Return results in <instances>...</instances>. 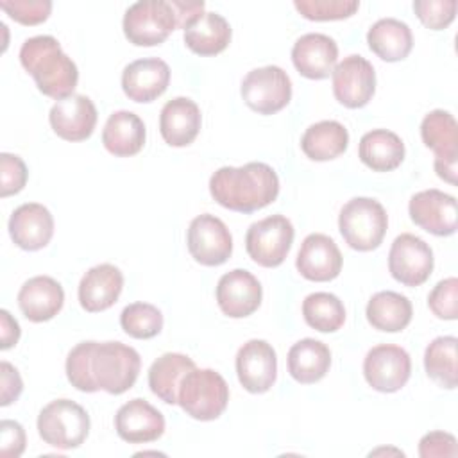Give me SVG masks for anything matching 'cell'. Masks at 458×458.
<instances>
[{
  "label": "cell",
  "instance_id": "obj_8",
  "mask_svg": "<svg viewBox=\"0 0 458 458\" xmlns=\"http://www.w3.org/2000/svg\"><path fill=\"white\" fill-rule=\"evenodd\" d=\"M295 229L283 215H270L250 224L245 234V249L254 263L265 268L279 267L293 243Z\"/></svg>",
  "mask_w": 458,
  "mask_h": 458
},
{
  "label": "cell",
  "instance_id": "obj_44",
  "mask_svg": "<svg viewBox=\"0 0 458 458\" xmlns=\"http://www.w3.org/2000/svg\"><path fill=\"white\" fill-rule=\"evenodd\" d=\"M419 454L420 458H456V438L445 431H429L419 442Z\"/></svg>",
  "mask_w": 458,
  "mask_h": 458
},
{
  "label": "cell",
  "instance_id": "obj_22",
  "mask_svg": "<svg viewBox=\"0 0 458 458\" xmlns=\"http://www.w3.org/2000/svg\"><path fill=\"white\" fill-rule=\"evenodd\" d=\"M11 240L23 250H39L54 236V216L43 204L27 202L18 206L9 218Z\"/></svg>",
  "mask_w": 458,
  "mask_h": 458
},
{
  "label": "cell",
  "instance_id": "obj_10",
  "mask_svg": "<svg viewBox=\"0 0 458 458\" xmlns=\"http://www.w3.org/2000/svg\"><path fill=\"white\" fill-rule=\"evenodd\" d=\"M420 138L435 152V172L449 184H456L458 123L449 111L433 109L420 123Z\"/></svg>",
  "mask_w": 458,
  "mask_h": 458
},
{
  "label": "cell",
  "instance_id": "obj_38",
  "mask_svg": "<svg viewBox=\"0 0 458 458\" xmlns=\"http://www.w3.org/2000/svg\"><path fill=\"white\" fill-rule=\"evenodd\" d=\"M97 342L88 340L77 344L66 356V377L81 392L93 394L97 392V385L91 377V356Z\"/></svg>",
  "mask_w": 458,
  "mask_h": 458
},
{
  "label": "cell",
  "instance_id": "obj_1",
  "mask_svg": "<svg viewBox=\"0 0 458 458\" xmlns=\"http://www.w3.org/2000/svg\"><path fill=\"white\" fill-rule=\"evenodd\" d=\"M209 193L225 209L252 213L277 199L279 177L270 165L259 161L222 166L209 179Z\"/></svg>",
  "mask_w": 458,
  "mask_h": 458
},
{
  "label": "cell",
  "instance_id": "obj_35",
  "mask_svg": "<svg viewBox=\"0 0 458 458\" xmlns=\"http://www.w3.org/2000/svg\"><path fill=\"white\" fill-rule=\"evenodd\" d=\"M456 336H438L429 342L424 352L426 374L442 388L453 390L458 385Z\"/></svg>",
  "mask_w": 458,
  "mask_h": 458
},
{
  "label": "cell",
  "instance_id": "obj_19",
  "mask_svg": "<svg viewBox=\"0 0 458 458\" xmlns=\"http://www.w3.org/2000/svg\"><path fill=\"white\" fill-rule=\"evenodd\" d=\"M48 120L59 138L82 141L91 136L97 125V107L89 97L73 93L52 106Z\"/></svg>",
  "mask_w": 458,
  "mask_h": 458
},
{
  "label": "cell",
  "instance_id": "obj_14",
  "mask_svg": "<svg viewBox=\"0 0 458 458\" xmlns=\"http://www.w3.org/2000/svg\"><path fill=\"white\" fill-rule=\"evenodd\" d=\"M411 374L410 354L392 344L372 347L363 360V376L367 383L383 394L401 390Z\"/></svg>",
  "mask_w": 458,
  "mask_h": 458
},
{
  "label": "cell",
  "instance_id": "obj_42",
  "mask_svg": "<svg viewBox=\"0 0 458 458\" xmlns=\"http://www.w3.org/2000/svg\"><path fill=\"white\" fill-rule=\"evenodd\" d=\"M0 7L21 25L43 23L52 11L50 0H0Z\"/></svg>",
  "mask_w": 458,
  "mask_h": 458
},
{
  "label": "cell",
  "instance_id": "obj_6",
  "mask_svg": "<svg viewBox=\"0 0 458 458\" xmlns=\"http://www.w3.org/2000/svg\"><path fill=\"white\" fill-rule=\"evenodd\" d=\"M88 411L70 399L50 401L38 415V433L45 444L57 449L79 447L89 433Z\"/></svg>",
  "mask_w": 458,
  "mask_h": 458
},
{
  "label": "cell",
  "instance_id": "obj_46",
  "mask_svg": "<svg viewBox=\"0 0 458 458\" xmlns=\"http://www.w3.org/2000/svg\"><path fill=\"white\" fill-rule=\"evenodd\" d=\"M0 404L9 406L14 403L21 390H23V381L16 367H13L9 361L0 363Z\"/></svg>",
  "mask_w": 458,
  "mask_h": 458
},
{
  "label": "cell",
  "instance_id": "obj_28",
  "mask_svg": "<svg viewBox=\"0 0 458 458\" xmlns=\"http://www.w3.org/2000/svg\"><path fill=\"white\" fill-rule=\"evenodd\" d=\"M288 372L301 385L320 381L331 367L329 347L315 338H302L288 351Z\"/></svg>",
  "mask_w": 458,
  "mask_h": 458
},
{
  "label": "cell",
  "instance_id": "obj_17",
  "mask_svg": "<svg viewBox=\"0 0 458 458\" xmlns=\"http://www.w3.org/2000/svg\"><path fill=\"white\" fill-rule=\"evenodd\" d=\"M342 252L333 238L322 233L308 234L297 252L295 267L299 274L315 283H326L338 277L342 270Z\"/></svg>",
  "mask_w": 458,
  "mask_h": 458
},
{
  "label": "cell",
  "instance_id": "obj_32",
  "mask_svg": "<svg viewBox=\"0 0 458 458\" xmlns=\"http://www.w3.org/2000/svg\"><path fill=\"white\" fill-rule=\"evenodd\" d=\"M365 315L374 329L385 333H397L411 322L413 308L406 295L385 290L374 293L369 299Z\"/></svg>",
  "mask_w": 458,
  "mask_h": 458
},
{
  "label": "cell",
  "instance_id": "obj_18",
  "mask_svg": "<svg viewBox=\"0 0 458 458\" xmlns=\"http://www.w3.org/2000/svg\"><path fill=\"white\" fill-rule=\"evenodd\" d=\"M263 290L259 281L243 268L224 274L216 283V302L224 315L243 318L252 315L261 304Z\"/></svg>",
  "mask_w": 458,
  "mask_h": 458
},
{
  "label": "cell",
  "instance_id": "obj_30",
  "mask_svg": "<svg viewBox=\"0 0 458 458\" xmlns=\"http://www.w3.org/2000/svg\"><path fill=\"white\" fill-rule=\"evenodd\" d=\"M358 156L365 166L374 172L395 170L404 159L403 140L386 129H374L361 136Z\"/></svg>",
  "mask_w": 458,
  "mask_h": 458
},
{
  "label": "cell",
  "instance_id": "obj_29",
  "mask_svg": "<svg viewBox=\"0 0 458 458\" xmlns=\"http://www.w3.org/2000/svg\"><path fill=\"white\" fill-rule=\"evenodd\" d=\"M369 48L383 61L395 63L408 57L413 47L411 29L397 18H381L367 32Z\"/></svg>",
  "mask_w": 458,
  "mask_h": 458
},
{
  "label": "cell",
  "instance_id": "obj_37",
  "mask_svg": "<svg viewBox=\"0 0 458 458\" xmlns=\"http://www.w3.org/2000/svg\"><path fill=\"white\" fill-rule=\"evenodd\" d=\"M120 326L131 338L148 340L161 333L163 313L154 304L132 302L122 310Z\"/></svg>",
  "mask_w": 458,
  "mask_h": 458
},
{
  "label": "cell",
  "instance_id": "obj_23",
  "mask_svg": "<svg viewBox=\"0 0 458 458\" xmlns=\"http://www.w3.org/2000/svg\"><path fill=\"white\" fill-rule=\"evenodd\" d=\"M338 47L336 41L320 32H310L301 36L292 48V63L297 72L313 81L329 77L336 66Z\"/></svg>",
  "mask_w": 458,
  "mask_h": 458
},
{
  "label": "cell",
  "instance_id": "obj_26",
  "mask_svg": "<svg viewBox=\"0 0 458 458\" xmlns=\"http://www.w3.org/2000/svg\"><path fill=\"white\" fill-rule=\"evenodd\" d=\"M64 304V290L50 276H34L18 292V306L30 322L54 318Z\"/></svg>",
  "mask_w": 458,
  "mask_h": 458
},
{
  "label": "cell",
  "instance_id": "obj_40",
  "mask_svg": "<svg viewBox=\"0 0 458 458\" xmlns=\"http://www.w3.org/2000/svg\"><path fill=\"white\" fill-rule=\"evenodd\" d=\"M456 0H415L413 11L420 23L431 30L449 27L456 16Z\"/></svg>",
  "mask_w": 458,
  "mask_h": 458
},
{
  "label": "cell",
  "instance_id": "obj_12",
  "mask_svg": "<svg viewBox=\"0 0 458 458\" xmlns=\"http://www.w3.org/2000/svg\"><path fill=\"white\" fill-rule=\"evenodd\" d=\"M388 270L404 286H420L433 272V250L411 233L399 234L388 252Z\"/></svg>",
  "mask_w": 458,
  "mask_h": 458
},
{
  "label": "cell",
  "instance_id": "obj_16",
  "mask_svg": "<svg viewBox=\"0 0 458 458\" xmlns=\"http://www.w3.org/2000/svg\"><path fill=\"white\" fill-rule=\"evenodd\" d=\"M410 218L435 236H451L456 231V199L429 188L415 193L408 204Z\"/></svg>",
  "mask_w": 458,
  "mask_h": 458
},
{
  "label": "cell",
  "instance_id": "obj_5",
  "mask_svg": "<svg viewBox=\"0 0 458 458\" xmlns=\"http://www.w3.org/2000/svg\"><path fill=\"white\" fill-rule=\"evenodd\" d=\"M141 358L122 342H97L91 356V377L98 390L120 395L138 379Z\"/></svg>",
  "mask_w": 458,
  "mask_h": 458
},
{
  "label": "cell",
  "instance_id": "obj_47",
  "mask_svg": "<svg viewBox=\"0 0 458 458\" xmlns=\"http://www.w3.org/2000/svg\"><path fill=\"white\" fill-rule=\"evenodd\" d=\"M175 20H177V29H188L191 23H195L206 11V4L202 0H170Z\"/></svg>",
  "mask_w": 458,
  "mask_h": 458
},
{
  "label": "cell",
  "instance_id": "obj_21",
  "mask_svg": "<svg viewBox=\"0 0 458 458\" xmlns=\"http://www.w3.org/2000/svg\"><path fill=\"white\" fill-rule=\"evenodd\" d=\"M118 437L129 444H147L165 433V417L145 399H131L114 415Z\"/></svg>",
  "mask_w": 458,
  "mask_h": 458
},
{
  "label": "cell",
  "instance_id": "obj_31",
  "mask_svg": "<svg viewBox=\"0 0 458 458\" xmlns=\"http://www.w3.org/2000/svg\"><path fill=\"white\" fill-rule=\"evenodd\" d=\"M195 369V361L181 352L161 354L148 369V386L166 404H177L182 377Z\"/></svg>",
  "mask_w": 458,
  "mask_h": 458
},
{
  "label": "cell",
  "instance_id": "obj_13",
  "mask_svg": "<svg viewBox=\"0 0 458 458\" xmlns=\"http://www.w3.org/2000/svg\"><path fill=\"white\" fill-rule=\"evenodd\" d=\"M335 98L349 107L358 109L370 102L376 91V72L370 61L361 55H347L331 72Z\"/></svg>",
  "mask_w": 458,
  "mask_h": 458
},
{
  "label": "cell",
  "instance_id": "obj_20",
  "mask_svg": "<svg viewBox=\"0 0 458 458\" xmlns=\"http://www.w3.org/2000/svg\"><path fill=\"white\" fill-rule=\"evenodd\" d=\"M170 82V68L159 57L129 63L122 72V89L132 102L148 104L161 97Z\"/></svg>",
  "mask_w": 458,
  "mask_h": 458
},
{
  "label": "cell",
  "instance_id": "obj_34",
  "mask_svg": "<svg viewBox=\"0 0 458 458\" xmlns=\"http://www.w3.org/2000/svg\"><path fill=\"white\" fill-rule=\"evenodd\" d=\"M231 25L218 13H204L184 30L186 47L199 55H216L231 41Z\"/></svg>",
  "mask_w": 458,
  "mask_h": 458
},
{
  "label": "cell",
  "instance_id": "obj_25",
  "mask_svg": "<svg viewBox=\"0 0 458 458\" xmlns=\"http://www.w3.org/2000/svg\"><path fill=\"white\" fill-rule=\"evenodd\" d=\"M202 125L199 106L188 97L168 100L159 113V132L170 147H188Z\"/></svg>",
  "mask_w": 458,
  "mask_h": 458
},
{
  "label": "cell",
  "instance_id": "obj_27",
  "mask_svg": "<svg viewBox=\"0 0 458 458\" xmlns=\"http://www.w3.org/2000/svg\"><path fill=\"white\" fill-rule=\"evenodd\" d=\"M145 138L147 131L143 120L136 113L125 109L111 113L102 131L106 150L116 157L138 154L145 145Z\"/></svg>",
  "mask_w": 458,
  "mask_h": 458
},
{
  "label": "cell",
  "instance_id": "obj_24",
  "mask_svg": "<svg viewBox=\"0 0 458 458\" xmlns=\"http://www.w3.org/2000/svg\"><path fill=\"white\" fill-rule=\"evenodd\" d=\"M123 274L111 263L91 267L79 283V302L88 313L109 310L120 297Z\"/></svg>",
  "mask_w": 458,
  "mask_h": 458
},
{
  "label": "cell",
  "instance_id": "obj_4",
  "mask_svg": "<svg viewBox=\"0 0 458 458\" xmlns=\"http://www.w3.org/2000/svg\"><path fill=\"white\" fill-rule=\"evenodd\" d=\"M229 403V386L213 369L190 370L179 386L177 404L195 420L218 419Z\"/></svg>",
  "mask_w": 458,
  "mask_h": 458
},
{
  "label": "cell",
  "instance_id": "obj_33",
  "mask_svg": "<svg viewBox=\"0 0 458 458\" xmlns=\"http://www.w3.org/2000/svg\"><path fill=\"white\" fill-rule=\"evenodd\" d=\"M349 145L347 129L336 120H322L310 125L302 138L301 148L311 161H329L342 156Z\"/></svg>",
  "mask_w": 458,
  "mask_h": 458
},
{
  "label": "cell",
  "instance_id": "obj_39",
  "mask_svg": "<svg viewBox=\"0 0 458 458\" xmlns=\"http://www.w3.org/2000/svg\"><path fill=\"white\" fill-rule=\"evenodd\" d=\"M295 9L311 21L345 20L360 9L358 0H295Z\"/></svg>",
  "mask_w": 458,
  "mask_h": 458
},
{
  "label": "cell",
  "instance_id": "obj_7",
  "mask_svg": "<svg viewBox=\"0 0 458 458\" xmlns=\"http://www.w3.org/2000/svg\"><path fill=\"white\" fill-rule=\"evenodd\" d=\"M122 25L129 43L156 47L177 29V20L170 0H141L125 11Z\"/></svg>",
  "mask_w": 458,
  "mask_h": 458
},
{
  "label": "cell",
  "instance_id": "obj_48",
  "mask_svg": "<svg viewBox=\"0 0 458 458\" xmlns=\"http://www.w3.org/2000/svg\"><path fill=\"white\" fill-rule=\"evenodd\" d=\"M20 324L18 320L7 311L0 310V349H11L20 340Z\"/></svg>",
  "mask_w": 458,
  "mask_h": 458
},
{
  "label": "cell",
  "instance_id": "obj_36",
  "mask_svg": "<svg viewBox=\"0 0 458 458\" xmlns=\"http://www.w3.org/2000/svg\"><path fill=\"white\" fill-rule=\"evenodd\" d=\"M302 317L310 327L335 333L345 322V306L335 293L315 292L302 301Z\"/></svg>",
  "mask_w": 458,
  "mask_h": 458
},
{
  "label": "cell",
  "instance_id": "obj_45",
  "mask_svg": "<svg viewBox=\"0 0 458 458\" xmlns=\"http://www.w3.org/2000/svg\"><path fill=\"white\" fill-rule=\"evenodd\" d=\"M0 433H2L0 456L18 458L25 451V429H23V426L16 420L5 419L0 424Z\"/></svg>",
  "mask_w": 458,
  "mask_h": 458
},
{
  "label": "cell",
  "instance_id": "obj_11",
  "mask_svg": "<svg viewBox=\"0 0 458 458\" xmlns=\"http://www.w3.org/2000/svg\"><path fill=\"white\" fill-rule=\"evenodd\" d=\"M186 243L191 258L204 267H218L231 258L233 236L215 215L204 213L190 222Z\"/></svg>",
  "mask_w": 458,
  "mask_h": 458
},
{
  "label": "cell",
  "instance_id": "obj_3",
  "mask_svg": "<svg viewBox=\"0 0 458 458\" xmlns=\"http://www.w3.org/2000/svg\"><path fill=\"white\" fill-rule=\"evenodd\" d=\"M388 227V216L381 202L370 197H354L344 204L338 215V229L345 243L360 252L381 245Z\"/></svg>",
  "mask_w": 458,
  "mask_h": 458
},
{
  "label": "cell",
  "instance_id": "obj_2",
  "mask_svg": "<svg viewBox=\"0 0 458 458\" xmlns=\"http://www.w3.org/2000/svg\"><path fill=\"white\" fill-rule=\"evenodd\" d=\"M21 66L34 77L38 89L55 100L73 95L79 81L77 64L54 36H32L20 48Z\"/></svg>",
  "mask_w": 458,
  "mask_h": 458
},
{
  "label": "cell",
  "instance_id": "obj_43",
  "mask_svg": "<svg viewBox=\"0 0 458 458\" xmlns=\"http://www.w3.org/2000/svg\"><path fill=\"white\" fill-rule=\"evenodd\" d=\"M29 170L23 159L16 154H0V197L20 193L27 184Z\"/></svg>",
  "mask_w": 458,
  "mask_h": 458
},
{
  "label": "cell",
  "instance_id": "obj_9",
  "mask_svg": "<svg viewBox=\"0 0 458 458\" xmlns=\"http://www.w3.org/2000/svg\"><path fill=\"white\" fill-rule=\"evenodd\" d=\"M243 102L259 114H274L288 106L292 98V81L276 64L250 70L240 88Z\"/></svg>",
  "mask_w": 458,
  "mask_h": 458
},
{
  "label": "cell",
  "instance_id": "obj_15",
  "mask_svg": "<svg viewBox=\"0 0 458 458\" xmlns=\"http://www.w3.org/2000/svg\"><path fill=\"white\" fill-rule=\"evenodd\" d=\"M236 376L240 385L250 394H265L277 377V356L267 340L252 338L236 354Z\"/></svg>",
  "mask_w": 458,
  "mask_h": 458
},
{
  "label": "cell",
  "instance_id": "obj_41",
  "mask_svg": "<svg viewBox=\"0 0 458 458\" xmlns=\"http://www.w3.org/2000/svg\"><path fill=\"white\" fill-rule=\"evenodd\" d=\"M428 306L437 318L454 320L458 317V279L438 281L428 295Z\"/></svg>",
  "mask_w": 458,
  "mask_h": 458
}]
</instances>
